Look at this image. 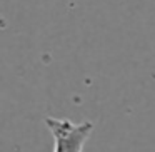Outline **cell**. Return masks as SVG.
Returning a JSON list of instances; mask_svg holds the SVG:
<instances>
[{"label":"cell","mask_w":155,"mask_h":152,"mask_svg":"<svg viewBox=\"0 0 155 152\" xmlns=\"http://www.w3.org/2000/svg\"><path fill=\"white\" fill-rule=\"evenodd\" d=\"M45 124L54 135V152H82L87 139L94 132L90 120L77 124L68 119L45 117Z\"/></svg>","instance_id":"6da1fadb"}]
</instances>
